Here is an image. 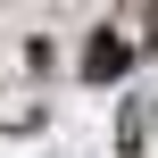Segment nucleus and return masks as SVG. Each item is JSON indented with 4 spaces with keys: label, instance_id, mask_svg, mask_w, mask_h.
<instances>
[{
    "label": "nucleus",
    "instance_id": "1",
    "mask_svg": "<svg viewBox=\"0 0 158 158\" xmlns=\"http://www.w3.org/2000/svg\"><path fill=\"white\" fill-rule=\"evenodd\" d=\"M125 58H133V50H125L117 33H100V42L83 50V75H92V83H108V75H125Z\"/></svg>",
    "mask_w": 158,
    "mask_h": 158
}]
</instances>
